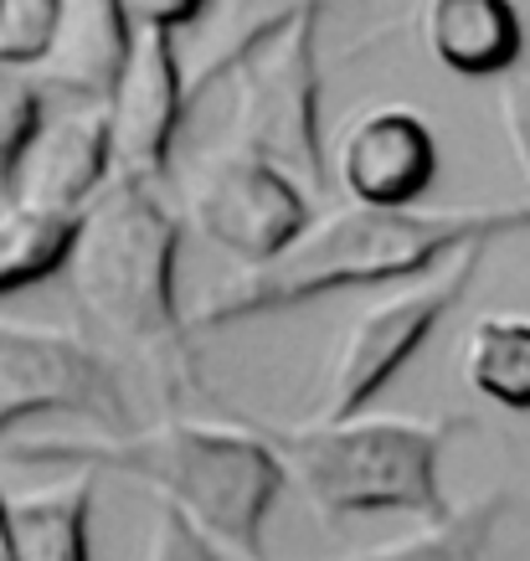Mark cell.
Here are the masks:
<instances>
[{
    "instance_id": "1",
    "label": "cell",
    "mask_w": 530,
    "mask_h": 561,
    "mask_svg": "<svg viewBox=\"0 0 530 561\" xmlns=\"http://www.w3.org/2000/svg\"><path fill=\"white\" fill-rule=\"evenodd\" d=\"M175 248L181 217L160 186L108 181L78 217L62 278L88 341H99L108 360L135 366L160 397L186 402L196 391V356L191 320L175 299Z\"/></svg>"
},
{
    "instance_id": "2",
    "label": "cell",
    "mask_w": 530,
    "mask_h": 561,
    "mask_svg": "<svg viewBox=\"0 0 530 561\" xmlns=\"http://www.w3.org/2000/svg\"><path fill=\"white\" fill-rule=\"evenodd\" d=\"M530 232V206H448V211H377V206H330L314 217L278 257L232 273L191 314V335L227 330V324L278 314L341 289L366 284H407L448 263L474 242H499Z\"/></svg>"
},
{
    "instance_id": "3",
    "label": "cell",
    "mask_w": 530,
    "mask_h": 561,
    "mask_svg": "<svg viewBox=\"0 0 530 561\" xmlns=\"http://www.w3.org/2000/svg\"><path fill=\"white\" fill-rule=\"evenodd\" d=\"M11 454L21 463H72L83 474L103 469V474L135 479L238 561H268L263 526L274 515L278 490L289 484L278 454L242 417L227 423L165 417L129 433L16 443Z\"/></svg>"
},
{
    "instance_id": "4",
    "label": "cell",
    "mask_w": 530,
    "mask_h": 561,
    "mask_svg": "<svg viewBox=\"0 0 530 561\" xmlns=\"http://www.w3.org/2000/svg\"><path fill=\"white\" fill-rule=\"evenodd\" d=\"M284 463V479L325 526L356 515H412L438 526L453 515L443 494L448 443L469 433V417H345V423H268L242 417Z\"/></svg>"
},
{
    "instance_id": "5",
    "label": "cell",
    "mask_w": 530,
    "mask_h": 561,
    "mask_svg": "<svg viewBox=\"0 0 530 561\" xmlns=\"http://www.w3.org/2000/svg\"><path fill=\"white\" fill-rule=\"evenodd\" d=\"M227 150H242L284 171L314 196L330 186L325 129H320V11L289 21L278 36L253 47L222 78Z\"/></svg>"
},
{
    "instance_id": "6",
    "label": "cell",
    "mask_w": 530,
    "mask_h": 561,
    "mask_svg": "<svg viewBox=\"0 0 530 561\" xmlns=\"http://www.w3.org/2000/svg\"><path fill=\"white\" fill-rule=\"evenodd\" d=\"M484 253H489V242H474L448 263L428 268L423 278H407L387 299L360 309L345 324L341 345L330 351V366L320 376V402L309 412V423H345V417H360L371 408L387 391V381L433 341V330L443 324L448 309L469 294V284L484 268Z\"/></svg>"
},
{
    "instance_id": "7",
    "label": "cell",
    "mask_w": 530,
    "mask_h": 561,
    "mask_svg": "<svg viewBox=\"0 0 530 561\" xmlns=\"http://www.w3.org/2000/svg\"><path fill=\"white\" fill-rule=\"evenodd\" d=\"M72 412L99 433H129L119 366L72 330L0 320V443L26 417Z\"/></svg>"
},
{
    "instance_id": "8",
    "label": "cell",
    "mask_w": 530,
    "mask_h": 561,
    "mask_svg": "<svg viewBox=\"0 0 530 561\" xmlns=\"http://www.w3.org/2000/svg\"><path fill=\"white\" fill-rule=\"evenodd\" d=\"M181 196H186L191 227L222 253L242 257L247 268L278 257L309 227V191L227 145L191 160Z\"/></svg>"
},
{
    "instance_id": "9",
    "label": "cell",
    "mask_w": 530,
    "mask_h": 561,
    "mask_svg": "<svg viewBox=\"0 0 530 561\" xmlns=\"http://www.w3.org/2000/svg\"><path fill=\"white\" fill-rule=\"evenodd\" d=\"M186 62L181 42L171 32L139 26L129 62L119 83L103 103L108 114V150H114V181H139V186H165L171 171V145L186 119Z\"/></svg>"
},
{
    "instance_id": "10",
    "label": "cell",
    "mask_w": 530,
    "mask_h": 561,
    "mask_svg": "<svg viewBox=\"0 0 530 561\" xmlns=\"http://www.w3.org/2000/svg\"><path fill=\"white\" fill-rule=\"evenodd\" d=\"M438 175V135L407 103H371L335 139V181L356 206L412 211Z\"/></svg>"
},
{
    "instance_id": "11",
    "label": "cell",
    "mask_w": 530,
    "mask_h": 561,
    "mask_svg": "<svg viewBox=\"0 0 530 561\" xmlns=\"http://www.w3.org/2000/svg\"><path fill=\"white\" fill-rule=\"evenodd\" d=\"M108 181H114V150H108L103 103L57 99V108H42L11 171V206L47 211V217H83V206Z\"/></svg>"
},
{
    "instance_id": "12",
    "label": "cell",
    "mask_w": 530,
    "mask_h": 561,
    "mask_svg": "<svg viewBox=\"0 0 530 561\" xmlns=\"http://www.w3.org/2000/svg\"><path fill=\"white\" fill-rule=\"evenodd\" d=\"M135 32L139 26L129 21L124 0H62L47 51L21 72L36 83L42 99L108 103L124 62H129Z\"/></svg>"
},
{
    "instance_id": "13",
    "label": "cell",
    "mask_w": 530,
    "mask_h": 561,
    "mask_svg": "<svg viewBox=\"0 0 530 561\" xmlns=\"http://www.w3.org/2000/svg\"><path fill=\"white\" fill-rule=\"evenodd\" d=\"M417 36L453 78H499L526 51V21L515 0H423Z\"/></svg>"
},
{
    "instance_id": "14",
    "label": "cell",
    "mask_w": 530,
    "mask_h": 561,
    "mask_svg": "<svg viewBox=\"0 0 530 561\" xmlns=\"http://www.w3.org/2000/svg\"><path fill=\"white\" fill-rule=\"evenodd\" d=\"M320 5L325 0H211L191 26V47L181 51L191 99L206 93V88H222V78L247 51L263 47L268 36H278L289 21L320 11Z\"/></svg>"
},
{
    "instance_id": "15",
    "label": "cell",
    "mask_w": 530,
    "mask_h": 561,
    "mask_svg": "<svg viewBox=\"0 0 530 561\" xmlns=\"http://www.w3.org/2000/svg\"><path fill=\"white\" fill-rule=\"evenodd\" d=\"M21 561H93L88 530H93V474L72 469L57 484L11 500Z\"/></svg>"
},
{
    "instance_id": "16",
    "label": "cell",
    "mask_w": 530,
    "mask_h": 561,
    "mask_svg": "<svg viewBox=\"0 0 530 561\" xmlns=\"http://www.w3.org/2000/svg\"><path fill=\"white\" fill-rule=\"evenodd\" d=\"M459 376L499 412H530V314H480L463 335Z\"/></svg>"
},
{
    "instance_id": "17",
    "label": "cell",
    "mask_w": 530,
    "mask_h": 561,
    "mask_svg": "<svg viewBox=\"0 0 530 561\" xmlns=\"http://www.w3.org/2000/svg\"><path fill=\"white\" fill-rule=\"evenodd\" d=\"M510 505H515L510 490H489L480 500H469V505H453V515L438 520V526H423L402 536V541L360 551L350 561H489L495 530L505 526Z\"/></svg>"
},
{
    "instance_id": "18",
    "label": "cell",
    "mask_w": 530,
    "mask_h": 561,
    "mask_svg": "<svg viewBox=\"0 0 530 561\" xmlns=\"http://www.w3.org/2000/svg\"><path fill=\"white\" fill-rule=\"evenodd\" d=\"M72 238H78V217H47V211L5 206L0 211V299L47 278V273L68 268Z\"/></svg>"
},
{
    "instance_id": "19",
    "label": "cell",
    "mask_w": 530,
    "mask_h": 561,
    "mask_svg": "<svg viewBox=\"0 0 530 561\" xmlns=\"http://www.w3.org/2000/svg\"><path fill=\"white\" fill-rule=\"evenodd\" d=\"M47 99L36 93V83L21 68H0V211L11 206V171H16L21 150L32 139L36 119H42Z\"/></svg>"
},
{
    "instance_id": "20",
    "label": "cell",
    "mask_w": 530,
    "mask_h": 561,
    "mask_svg": "<svg viewBox=\"0 0 530 561\" xmlns=\"http://www.w3.org/2000/svg\"><path fill=\"white\" fill-rule=\"evenodd\" d=\"M62 0H0V68H32L47 51Z\"/></svg>"
},
{
    "instance_id": "21",
    "label": "cell",
    "mask_w": 530,
    "mask_h": 561,
    "mask_svg": "<svg viewBox=\"0 0 530 561\" xmlns=\"http://www.w3.org/2000/svg\"><path fill=\"white\" fill-rule=\"evenodd\" d=\"M139 561H227V557H222V546L206 541L201 530L191 526V520H181L171 505H154L145 557Z\"/></svg>"
},
{
    "instance_id": "22",
    "label": "cell",
    "mask_w": 530,
    "mask_h": 561,
    "mask_svg": "<svg viewBox=\"0 0 530 561\" xmlns=\"http://www.w3.org/2000/svg\"><path fill=\"white\" fill-rule=\"evenodd\" d=\"M499 124H505V139H510L515 165L526 171L530 181V78H515L499 93Z\"/></svg>"
},
{
    "instance_id": "23",
    "label": "cell",
    "mask_w": 530,
    "mask_h": 561,
    "mask_svg": "<svg viewBox=\"0 0 530 561\" xmlns=\"http://www.w3.org/2000/svg\"><path fill=\"white\" fill-rule=\"evenodd\" d=\"M211 0H124V11L135 26H154V32H191Z\"/></svg>"
},
{
    "instance_id": "24",
    "label": "cell",
    "mask_w": 530,
    "mask_h": 561,
    "mask_svg": "<svg viewBox=\"0 0 530 561\" xmlns=\"http://www.w3.org/2000/svg\"><path fill=\"white\" fill-rule=\"evenodd\" d=\"M0 561H21L16 557V526H11V500L0 494Z\"/></svg>"
}]
</instances>
